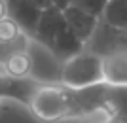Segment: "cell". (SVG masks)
<instances>
[{
    "mask_svg": "<svg viewBox=\"0 0 127 123\" xmlns=\"http://www.w3.org/2000/svg\"><path fill=\"white\" fill-rule=\"evenodd\" d=\"M29 110L42 123H59L66 119H76L74 89L63 85L61 81L40 83L29 104Z\"/></svg>",
    "mask_w": 127,
    "mask_h": 123,
    "instance_id": "cell-1",
    "label": "cell"
},
{
    "mask_svg": "<svg viewBox=\"0 0 127 123\" xmlns=\"http://www.w3.org/2000/svg\"><path fill=\"white\" fill-rule=\"evenodd\" d=\"M102 81V59L95 53H89L87 49L61 63V83L70 89H80Z\"/></svg>",
    "mask_w": 127,
    "mask_h": 123,
    "instance_id": "cell-2",
    "label": "cell"
},
{
    "mask_svg": "<svg viewBox=\"0 0 127 123\" xmlns=\"http://www.w3.org/2000/svg\"><path fill=\"white\" fill-rule=\"evenodd\" d=\"M85 49L89 53L99 55L101 59L110 57L114 53L127 51V30L116 28V27H112V25H108V23H104L101 19L97 28H95V32L85 42Z\"/></svg>",
    "mask_w": 127,
    "mask_h": 123,
    "instance_id": "cell-3",
    "label": "cell"
},
{
    "mask_svg": "<svg viewBox=\"0 0 127 123\" xmlns=\"http://www.w3.org/2000/svg\"><path fill=\"white\" fill-rule=\"evenodd\" d=\"M108 83H95V85L74 89V110L76 119L87 118H104V102ZM108 118V116H106Z\"/></svg>",
    "mask_w": 127,
    "mask_h": 123,
    "instance_id": "cell-4",
    "label": "cell"
},
{
    "mask_svg": "<svg viewBox=\"0 0 127 123\" xmlns=\"http://www.w3.org/2000/svg\"><path fill=\"white\" fill-rule=\"evenodd\" d=\"M40 81L34 78H13L0 72V100H11L29 108Z\"/></svg>",
    "mask_w": 127,
    "mask_h": 123,
    "instance_id": "cell-5",
    "label": "cell"
},
{
    "mask_svg": "<svg viewBox=\"0 0 127 123\" xmlns=\"http://www.w3.org/2000/svg\"><path fill=\"white\" fill-rule=\"evenodd\" d=\"M64 28H66V21H64L63 10H59L55 6L46 8V10L42 11V17H40V23H38L32 40L51 51L53 46H55L57 36L64 30Z\"/></svg>",
    "mask_w": 127,
    "mask_h": 123,
    "instance_id": "cell-6",
    "label": "cell"
},
{
    "mask_svg": "<svg viewBox=\"0 0 127 123\" xmlns=\"http://www.w3.org/2000/svg\"><path fill=\"white\" fill-rule=\"evenodd\" d=\"M42 11V8L31 0H8V17H11L23 28V32L29 34L31 38L36 32Z\"/></svg>",
    "mask_w": 127,
    "mask_h": 123,
    "instance_id": "cell-7",
    "label": "cell"
},
{
    "mask_svg": "<svg viewBox=\"0 0 127 123\" xmlns=\"http://www.w3.org/2000/svg\"><path fill=\"white\" fill-rule=\"evenodd\" d=\"M63 15H64V21L68 25V28L74 32L84 44L91 38V34L95 32L97 25L101 21L99 17L91 15V13L80 10V8H76V6H72V4L63 10Z\"/></svg>",
    "mask_w": 127,
    "mask_h": 123,
    "instance_id": "cell-8",
    "label": "cell"
},
{
    "mask_svg": "<svg viewBox=\"0 0 127 123\" xmlns=\"http://www.w3.org/2000/svg\"><path fill=\"white\" fill-rule=\"evenodd\" d=\"M102 76L108 85H127V51L102 59Z\"/></svg>",
    "mask_w": 127,
    "mask_h": 123,
    "instance_id": "cell-9",
    "label": "cell"
},
{
    "mask_svg": "<svg viewBox=\"0 0 127 123\" xmlns=\"http://www.w3.org/2000/svg\"><path fill=\"white\" fill-rule=\"evenodd\" d=\"M84 49H85V44L82 42L74 32L68 28V25H66V28H64V30L57 36V40H55V46H53L51 53L63 63V61H66V59H70V57H74V55L82 53Z\"/></svg>",
    "mask_w": 127,
    "mask_h": 123,
    "instance_id": "cell-10",
    "label": "cell"
},
{
    "mask_svg": "<svg viewBox=\"0 0 127 123\" xmlns=\"http://www.w3.org/2000/svg\"><path fill=\"white\" fill-rule=\"evenodd\" d=\"M104 114L108 118L127 119V85H108Z\"/></svg>",
    "mask_w": 127,
    "mask_h": 123,
    "instance_id": "cell-11",
    "label": "cell"
},
{
    "mask_svg": "<svg viewBox=\"0 0 127 123\" xmlns=\"http://www.w3.org/2000/svg\"><path fill=\"white\" fill-rule=\"evenodd\" d=\"M0 70L8 76H13V78H32V55L31 49L29 51H23V53L13 55L11 59H8Z\"/></svg>",
    "mask_w": 127,
    "mask_h": 123,
    "instance_id": "cell-12",
    "label": "cell"
},
{
    "mask_svg": "<svg viewBox=\"0 0 127 123\" xmlns=\"http://www.w3.org/2000/svg\"><path fill=\"white\" fill-rule=\"evenodd\" d=\"M101 19L116 28L127 30V0H106Z\"/></svg>",
    "mask_w": 127,
    "mask_h": 123,
    "instance_id": "cell-13",
    "label": "cell"
},
{
    "mask_svg": "<svg viewBox=\"0 0 127 123\" xmlns=\"http://www.w3.org/2000/svg\"><path fill=\"white\" fill-rule=\"evenodd\" d=\"M32 46V38L29 34H21V36L8 40V42H0V66L6 63L8 59H11L13 55L29 51Z\"/></svg>",
    "mask_w": 127,
    "mask_h": 123,
    "instance_id": "cell-14",
    "label": "cell"
},
{
    "mask_svg": "<svg viewBox=\"0 0 127 123\" xmlns=\"http://www.w3.org/2000/svg\"><path fill=\"white\" fill-rule=\"evenodd\" d=\"M25 34L23 28L17 25L11 17H4L0 21V42H8V40H13V38Z\"/></svg>",
    "mask_w": 127,
    "mask_h": 123,
    "instance_id": "cell-15",
    "label": "cell"
},
{
    "mask_svg": "<svg viewBox=\"0 0 127 123\" xmlns=\"http://www.w3.org/2000/svg\"><path fill=\"white\" fill-rule=\"evenodd\" d=\"M72 6H76V8H80V10H84L101 19L104 6H106V0H72Z\"/></svg>",
    "mask_w": 127,
    "mask_h": 123,
    "instance_id": "cell-16",
    "label": "cell"
},
{
    "mask_svg": "<svg viewBox=\"0 0 127 123\" xmlns=\"http://www.w3.org/2000/svg\"><path fill=\"white\" fill-rule=\"evenodd\" d=\"M53 6L55 8H59V10H64V8H68L70 4H72V0H51Z\"/></svg>",
    "mask_w": 127,
    "mask_h": 123,
    "instance_id": "cell-17",
    "label": "cell"
},
{
    "mask_svg": "<svg viewBox=\"0 0 127 123\" xmlns=\"http://www.w3.org/2000/svg\"><path fill=\"white\" fill-rule=\"evenodd\" d=\"M8 17V0H0V21Z\"/></svg>",
    "mask_w": 127,
    "mask_h": 123,
    "instance_id": "cell-18",
    "label": "cell"
},
{
    "mask_svg": "<svg viewBox=\"0 0 127 123\" xmlns=\"http://www.w3.org/2000/svg\"><path fill=\"white\" fill-rule=\"evenodd\" d=\"M31 2H34L36 6H40L42 10H46V8H51V6H53L51 0H31Z\"/></svg>",
    "mask_w": 127,
    "mask_h": 123,
    "instance_id": "cell-19",
    "label": "cell"
},
{
    "mask_svg": "<svg viewBox=\"0 0 127 123\" xmlns=\"http://www.w3.org/2000/svg\"><path fill=\"white\" fill-rule=\"evenodd\" d=\"M102 123H127V119H116V118H106Z\"/></svg>",
    "mask_w": 127,
    "mask_h": 123,
    "instance_id": "cell-20",
    "label": "cell"
},
{
    "mask_svg": "<svg viewBox=\"0 0 127 123\" xmlns=\"http://www.w3.org/2000/svg\"><path fill=\"white\" fill-rule=\"evenodd\" d=\"M4 110H6V102L0 100V112H4Z\"/></svg>",
    "mask_w": 127,
    "mask_h": 123,
    "instance_id": "cell-21",
    "label": "cell"
}]
</instances>
